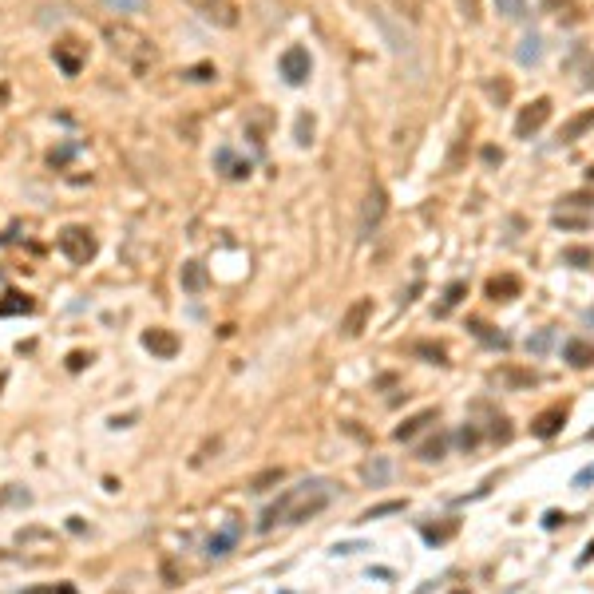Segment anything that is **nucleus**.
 Returning <instances> with one entry per match:
<instances>
[{
    "instance_id": "obj_27",
    "label": "nucleus",
    "mask_w": 594,
    "mask_h": 594,
    "mask_svg": "<svg viewBox=\"0 0 594 594\" xmlns=\"http://www.w3.org/2000/svg\"><path fill=\"white\" fill-rule=\"evenodd\" d=\"M107 13H119V16H127V13H143L147 8V0H99Z\"/></svg>"
},
{
    "instance_id": "obj_16",
    "label": "nucleus",
    "mask_w": 594,
    "mask_h": 594,
    "mask_svg": "<svg viewBox=\"0 0 594 594\" xmlns=\"http://www.w3.org/2000/svg\"><path fill=\"white\" fill-rule=\"evenodd\" d=\"M563 357H567L570 364H574V369H591L594 364V345L591 341H567V345H563Z\"/></svg>"
},
{
    "instance_id": "obj_10",
    "label": "nucleus",
    "mask_w": 594,
    "mask_h": 594,
    "mask_svg": "<svg viewBox=\"0 0 594 594\" xmlns=\"http://www.w3.org/2000/svg\"><path fill=\"white\" fill-rule=\"evenodd\" d=\"M369 317H373V297H357V302L345 309V317H341V337H357Z\"/></svg>"
},
{
    "instance_id": "obj_36",
    "label": "nucleus",
    "mask_w": 594,
    "mask_h": 594,
    "mask_svg": "<svg viewBox=\"0 0 594 594\" xmlns=\"http://www.w3.org/2000/svg\"><path fill=\"white\" fill-rule=\"evenodd\" d=\"M440 456H444V440H432L420 448V460H440Z\"/></svg>"
},
{
    "instance_id": "obj_31",
    "label": "nucleus",
    "mask_w": 594,
    "mask_h": 594,
    "mask_svg": "<svg viewBox=\"0 0 594 594\" xmlns=\"http://www.w3.org/2000/svg\"><path fill=\"white\" fill-rule=\"evenodd\" d=\"M487 96H491V99H496V103H507V99H511V84H507V80H487Z\"/></svg>"
},
{
    "instance_id": "obj_17",
    "label": "nucleus",
    "mask_w": 594,
    "mask_h": 594,
    "mask_svg": "<svg viewBox=\"0 0 594 594\" xmlns=\"http://www.w3.org/2000/svg\"><path fill=\"white\" fill-rule=\"evenodd\" d=\"M515 56H519L523 68H535V64L543 60V36H535V32H531V36H523V40H519V52H515Z\"/></svg>"
},
{
    "instance_id": "obj_41",
    "label": "nucleus",
    "mask_w": 594,
    "mask_h": 594,
    "mask_svg": "<svg viewBox=\"0 0 594 594\" xmlns=\"http://www.w3.org/2000/svg\"><path fill=\"white\" fill-rule=\"evenodd\" d=\"M60 594H72V586H60Z\"/></svg>"
},
{
    "instance_id": "obj_18",
    "label": "nucleus",
    "mask_w": 594,
    "mask_h": 594,
    "mask_svg": "<svg viewBox=\"0 0 594 594\" xmlns=\"http://www.w3.org/2000/svg\"><path fill=\"white\" fill-rule=\"evenodd\" d=\"M214 163L222 167V175H226V179H246V175H250V163H238L230 147H222L218 155H214Z\"/></svg>"
},
{
    "instance_id": "obj_21",
    "label": "nucleus",
    "mask_w": 594,
    "mask_h": 594,
    "mask_svg": "<svg viewBox=\"0 0 594 594\" xmlns=\"http://www.w3.org/2000/svg\"><path fill=\"white\" fill-rule=\"evenodd\" d=\"M36 309V302L32 297H24V293H4V302H0V317L8 313H32Z\"/></svg>"
},
{
    "instance_id": "obj_32",
    "label": "nucleus",
    "mask_w": 594,
    "mask_h": 594,
    "mask_svg": "<svg viewBox=\"0 0 594 594\" xmlns=\"http://www.w3.org/2000/svg\"><path fill=\"white\" fill-rule=\"evenodd\" d=\"M281 475H285V472H281V468H269V472H262V475H254V484H250V491H266V487H269V484H278V480H281Z\"/></svg>"
},
{
    "instance_id": "obj_9",
    "label": "nucleus",
    "mask_w": 594,
    "mask_h": 594,
    "mask_svg": "<svg viewBox=\"0 0 594 594\" xmlns=\"http://www.w3.org/2000/svg\"><path fill=\"white\" fill-rule=\"evenodd\" d=\"M385 214H388V194H385V186H373L369 198H364V210H361V230L373 234L385 222Z\"/></svg>"
},
{
    "instance_id": "obj_29",
    "label": "nucleus",
    "mask_w": 594,
    "mask_h": 594,
    "mask_svg": "<svg viewBox=\"0 0 594 594\" xmlns=\"http://www.w3.org/2000/svg\"><path fill=\"white\" fill-rule=\"evenodd\" d=\"M396 511H404V499H388V503H376V507L364 511V519H380V515H396Z\"/></svg>"
},
{
    "instance_id": "obj_22",
    "label": "nucleus",
    "mask_w": 594,
    "mask_h": 594,
    "mask_svg": "<svg viewBox=\"0 0 594 594\" xmlns=\"http://www.w3.org/2000/svg\"><path fill=\"white\" fill-rule=\"evenodd\" d=\"M234 539H238V527H226V531H218L214 539H210V558H222V555H230V547H234Z\"/></svg>"
},
{
    "instance_id": "obj_1",
    "label": "nucleus",
    "mask_w": 594,
    "mask_h": 594,
    "mask_svg": "<svg viewBox=\"0 0 594 594\" xmlns=\"http://www.w3.org/2000/svg\"><path fill=\"white\" fill-rule=\"evenodd\" d=\"M333 499V484L329 480H302L297 487H285L266 511H262V531H274V527H293V523H305L321 515Z\"/></svg>"
},
{
    "instance_id": "obj_11",
    "label": "nucleus",
    "mask_w": 594,
    "mask_h": 594,
    "mask_svg": "<svg viewBox=\"0 0 594 594\" xmlns=\"http://www.w3.org/2000/svg\"><path fill=\"white\" fill-rule=\"evenodd\" d=\"M143 345L155 352V357H163V361H170V357L179 352V337H175L170 329H147V333H143Z\"/></svg>"
},
{
    "instance_id": "obj_4",
    "label": "nucleus",
    "mask_w": 594,
    "mask_h": 594,
    "mask_svg": "<svg viewBox=\"0 0 594 594\" xmlns=\"http://www.w3.org/2000/svg\"><path fill=\"white\" fill-rule=\"evenodd\" d=\"M56 246H60V254L68 258V262H75V266H87V262L96 258V234L87 230V226H64Z\"/></svg>"
},
{
    "instance_id": "obj_34",
    "label": "nucleus",
    "mask_w": 594,
    "mask_h": 594,
    "mask_svg": "<svg viewBox=\"0 0 594 594\" xmlns=\"http://www.w3.org/2000/svg\"><path fill=\"white\" fill-rule=\"evenodd\" d=\"M413 352H416V357H428V361H436V364L448 357V352H444V345H416Z\"/></svg>"
},
{
    "instance_id": "obj_35",
    "label": "nucleus",
    "mask_w": 594,
    "mask_h": 594,
    "mask_svg": "<svg viewBox=\"0 0 594 594\" xmlns=\"http://www.w3.org/2000/svg\"><path fill=\"white\" fill-rule=\"evenodd\" d=\"M309 135H313V115H297V143H309Z\"/></svg>"
},
{
    "instance_id": "obj_6",
    "label": "nucleus",
    "mask_w": 594,
    "mask_h": 594,
    "mask_svg": "<svg viewBox=\"0 0 594 594\" xmlns=\"http://www.w3.org/2000/svg\"><path fill=\"white\" fill-rule=\"evenodd\" d=\"M547 119H551V99L539 96L531 107L519 111V119H515V135H519V139H531V135H539L547 127Z\"/></svg>"
},
{
    "instance_id": "obj_7",
    "label": "nucleus",
    "mask_w": 594,
    "mask_h": 594,
    "mask_svg": "<svg viewBox=\"0 0 594 594\" xmlns=\"http://www.w3.org/2000/svg\"><path fill=\"white\" fill-rule=\"evenodd\" d=\"M194 13H202L210 20V24H218V28H234L238 24V4L234 0H186Z\"/></svg>"
},
{
    "instance_id": "obj_24",
    "label": "nucleus",
    "mask_w": 594,
    "mask_h": 594,
    "mask_svg": "<svg viewBox=\"0 0 594 594\" xmlns=\"http://www.w3.org/2000/svg\"><path fill=\"white\" fill-rule=\"evenodd\" d=\"M543 8H547L551 16H558V20H570V24L579 20V8H574L570 0H543Z\"/></svg>"
},
{
    "instance_id": "obj_14",
    "label": "nucleus",
    "mask_w": 594,
    "mask_h": 594,
    "mask_svg": "<svg viewBox=\"0 0 594 594\" xmlns=\"http://www.w3.org/2000/svg\"><path fill=\"white\" fill-rule=\"evenodd\" d=\"M519 278L515 274H499V278H491L487 281V297L491 302H511V297H519Z\"/></svg>"
},
{
    "instance_id": "obj_23",
    "label": "nucleus",
    "mask_w": 594,
    "mask_h": 594,
    "mask_svg": "<svg viewBox=\"0 0 594 594\" xmlns=\"http://www.w3.org/2000/svg\"><path fill=\"white\" fill-rule=\"evenodd\" d=\"M463 293H468V285H463V281H452L448 290H444V302H440V309L436 313L444 317V313H452V309H456V305L463 302Z\"/></svg>"
},
{
    "instance_id": "obj_40",
    "label": "nucleus",
    "mask_w": 594,
    "mask_h": 594,
    "mask_svg": "<svg viewBox=\"0 0 594 594\" xmlns=\"http://www.w3.org/2000/svg\"><path fill=\"white\" fill-rule=\"evenodd\" d=\"M586 179H591V182H594V163H591V167H586Z\"/></svg>"
},
{
    "instance_id": "obj_25",
    "label": "nucleus",
    "mask_w": 594,
    "mask_h": 594,
    "mask_svg": "<svg viewBox=\"0 0 594 594\" xmlns=\"http://www.w3.org/2000/svg\"><path fill=\"white\" fill-rule=\"evenodd\" d=\"M496 13L503 20H523L527 16V0H496Z\"/></svg>"
},
{
    "instance_id": "obj_20",
    "label": "nucleus",
    "mask_w": 594,
    "mask_h": 594,
    "mask_svg": "<svg viewBox=\"0 0 594 594\" xmlns=\"http://www.w3.org/2000/svg\"><path fill=\"white\" fill-rule=\"evenodd\" d=\"M361 475H364V480H369L373 487H380V484H388V475H392V463H388L385 456H373V460L361 468Z\"/></svg>"
},
{
    "instance_id": "obj_19",
    "label": "nucleus",
    "mask_w": 594,
    "mask_h": 594,
    "mask_svg": "<svg viewBox=\"0 0 594 594\" xmlns=\"http://www.w3.org/2000/svg\"><path fill=\"white\" fill-rule=\"evenodd\" d=\"M436 420V408H428V413H416V416H408L401 428H396V440H413L416 432H424L428 424Z\"/></svg>"
},
{
    "instance_id": "obj_15",
    "label": "nucleus",
    "mask_w": 594,
    "mask_h": 594,
    "mask_svg": "<svg viewBox=\"0 0 594 594\" xmlns=\"http://www.w3.org/2000/svg\"><path fill=\"white\" fill-rule=\"evenodd\" d=\"M563 424H567V408H563V404H555V408H547V413L539 416V420H535L531 432H535L539 440H547V436H555V432H558Z\"/></svg>"
},
{
    "instance_id": "obj_30",
    "label": "nucleus",
    "mask_w": 594,
    "mask_h": 594,
    "mask_svg": "<svg viewBox=\"0 0 594 594\" xmlns=\"http://www.w3.org/2000/svg\"><path fill=\"white\" fill-rule=\"evenodd\" d=\"M392 4H396V8H401V20L404 16H408V20H420V13H424V0H392Z\"/></svg>"
},
{
    "instance_id": "obj_5",
    "label": "nucleus",
    "mask_w": 594,
    "mask_h": 594,
    "mask_svg": "<svg viewBox=\"0 0 594 594\" xmlns=\"http://www.w3.org/2000/svg\"><path fill=\"white\" fill-rule=\"evenodd\" d=\"M281 75H285V84H305L309 80V72H313V60H309V52L302 48V44H290V48L281 52V60H278Z\"/></svg>"
},
{
    "instance_id": "obj_33",
    "label": "nucleus",
    "mask_w": 594,
    "mask_h": 594,
    "mask_svg": "<svg viewBox=\"0 0 594 594\" xmlns=\"http://www.w3.org/2000/svg\"><path fill=\"white\" fill-rule=\"evenodd\" d=\"M563 207H579V210H594V194L579 191V194H567L563 198Z\"/></svg>"
},
{
    "instance_id": "obj_37",
    "label": "nucleus",
    "mask_w": 594,
    "mask_h": 594,
    "mask_svg": "<svg viewBox=\"0 0 594 594\" xmlns=\"http://www.w3.org/2000/svg\"><path fill=\"white\" fill-rule=\"evenodd\" d=\"M456 444H460V448H475V444H480V432H475V428H463L460 436H456Z\"/></svg>"
},
{
    "instance_id": "obj_28",
    "label": "nucleus",
    "mask_w": 594,
    "mask_h": 594,
    "mask_svg": "<svg viewBox=\"0 0 594 594\" xmlns=\"http://www.w3.org/2000/svg\"><path fill=\"white\" fill-rule=\"evenodd\" d=\"M214 64H194V68H186L182 72V80H191V84H207V80H214Z\"/></svg>"
},
{
    "instance_id": "obj_12",
    "label": "nucleus",
    "mask_w": 594,
    "mask_h": 594,
    "mask_svg": "<svg viewBox=\"0 0 594 594\" xmlns=\"http://www.w3.org/2000/svg\"><path fill=\"white\" fill-rule=\"evenodd\" d=\"M207 266H202V262H182V269H179V285L186 293H202L207 290Z\"/></svg>"
},
{
    "instance_id": "obj_38",
    "label": "nucleus",
    "mask_w": 594,
    "mask_h": 594,
    "mask_svg": "<svg viewBox=\"0 0 594 594\" xmlns=\"http://www.w3.org/2000/svg\"><path fill=\"white\" fill-rule=\"evenodd\" d=\"M460 4H463V16H468V20L475 24V20H480V8H475V0H460Z\"/></svg>"
},
{
    "instance_id": "obj_26",
    "label": "nucleus",
    "mask_w": 594,
    "mask_h": 594,
    "mask_svg": "<svg viewBox=\"0 0 594 594\" xmlns=\"http://www.w3.org/2000/svg\"><path fill=\"white\" fill-rule=\"evenodd\" d=\"M591 262H594V254L586 246H567L563 250V266H591Z\"/></svg>"
},
{
    "instance_id": "obj_13",
    "label": "nucleus",
    "mask_w": 594,
    "mask_h": 594,
    "mask_svg": "<svg viewBox=\"0 0 594 594\" xmlns=\"http://www.w3.org/2000/svg\"><path fill=\"white\" fill-rule=\"evenodd\" d=\"M591 127H594V107H586V111H579V115H570V119L563 123L558 139H563V143H574V139H582Z\"/></svg>"
},
{
    "instance_id": "obj_2",
    "label": "nucleus",
    "mask_w": 594,
    "mask_h": 594,
    "mask_svg": "<svg viewBox=\"0 0 594 594\" xmlns=\"http://www.w3.org/2000/svg\"><path fill=\"white\" fill-rule=\"evenodd\" d=\"M103 44H107L135 75H151L158 68V60H163V52H158L155 40L147 36L143 28L127 24V20H107V24H103Z\"/></svg>"
},
{
    "instance_id": "obj_39",
    "label": "nucleus",
    "mask_w": 594,
    "mask_h": 594,
    "mask_svg": "<svg viewBox=\"0 0 594 594\" xmlns=\"http://www.w3.org/2000/svg\"><path fill=\"white\" fill-rule=\"evenodd\" d=\"M484 163H503V151H496V147H484Z\"/></svg>"
},
{
    "instance_id": "obj_3",
    "label": "nucleus",
    "mask_w": 594,
    "mask_h": 594,
    "mask_svg": "<svg viewBox=\"0 0 594 594\" xmlns=\"http://www.w3.org/2000/svg\"><path fill=\"white\" fill-rule=\"evenodd\" d=\"M373 20H376V28L385 32V40H388V48H392V56L401 64H408V72H420V52H416V40H413V32L404 28V20H396V16H388V13H376L373 8Z\"/></svg>"
},
{
    "instance_id": "obj_8",
    "label": "nucleus",
    "mask_w": 594,
    "mask_h": 594,
    "mask_svg": "<svg viewBox=\"0 0 594 594\" xmlns=\"http://www.w3.org/2000/svg\"><path fill=\"white\" fill-rule=\"evenodd\" d=\"M52 60H56V68H60L64 75H80L87 64V52L80 40H60L56 48H52Z\"/></svg>"
}]
</instances>
